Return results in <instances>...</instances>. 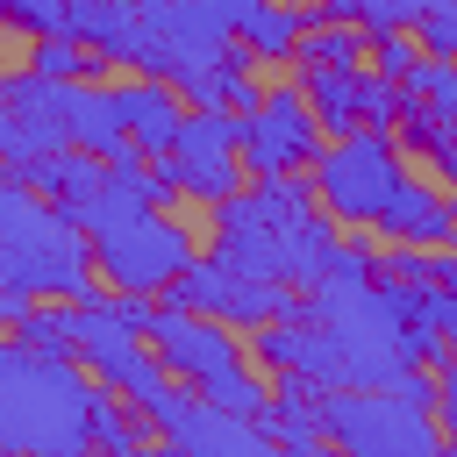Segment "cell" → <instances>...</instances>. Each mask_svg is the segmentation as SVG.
Instances as JSON below:
<instances>
[{
    "label": "cell",
    "instance_id": "obj_1",
    "mask_svg": "<svg viewBox=\"0 0 457 457\" xmlns=\"http://www.w3.org/2000/svg\"><path fill=\"white\" fill-rule=\"evenodd\" d=\"M221 207V257H236L243 271H257V278H278V286H314V271L328 264V250H336V214L321 207V193H314V179L300 186L293 171H278V179H257L250 193L236 186L228 200H214Z\"/></svg>",
    "mask_w": 457,
    "mask_h": 457
},
{
    "label": "cell",
    "instance_id": "obj_2",
    "mask_svg": "<svg viewBox=\"0 0 457 457\" xmlns=\"http://www.w3.org/2000/svg\"><path fill=\"white\" fill-rule=\"evenodd\" d=\"M0 278L50 293V300H100V286H93L100 264H93L86 228L57 200L21 186L14 171L0 179Z\"/></svg>",
    "mask_w": 457,
    "mask_h": 457
},
{
    "label": "cell",
    "instance_id": "obj_3",
    "mask_svg": "<svg viewBox=\"0 0 457 457\" xmlns=\"http://www.w3.org/2000/svg\"><path fill=\"white\" fill-rule=\"evenodd\" d=\"M93 400H100V386L79 378L57 350L0 343V443L71 450V443H86Z\"/></svg>",
    "mask_w": 457,
    "mask_h": 457
},
{
    "label": "cell",
    "instance_id": "obj_4",
    "mask_svg": "<svg viewBox=\"0 0 457 457\" xmlns=\"http://www.w3.org/2000/svg\"><path fill=\"white\" fill-rule=\"evenodd\" d=\"M150 350L164 357L171 378H186V386H200L207 400H221V407L264 421L271 393H264V378L250 371L243 343H228V321H214V314L171 300V307H157V321H150Z\"/></svg>",
    "mask_w": 457,
    "mask_h": 457
},
{
    "label": "cell",
    "instance_id": "obj_5",
    "mask_svg": "<svg viewBox=\"0 0 457 457\" xmlns=\"http://www.w3.org/2000/svg\"><path fill=\"white\" fill-rule=\"evenodd\" d=\"M314 414H321V436L357 450V457H428V450H443L436 407L407 400L400 386H321Z\"/></svg>",
    "mask_w": 457,
    "mask_h": 457
},
{
    "label": "cell",
    "instance_id": "obj_6",
    "mask_svg": "<svg viewBox=\"0 0 457 457\" xmlns=\"http://www.w3.org/2000/svg\"><path fill=\"white\" fill-rule=\"evenodd\" d=\"M314 193H321V207L336 214V221H350V228H364V221H378L386 214V200L400 193V179H407V157L393 150V136L386 129H350V136H328L321 150H314Z\"/></svg>",
    "mask_w": 457,
    "mask_h": 457
},
{
    "label": "cell",
    "instance_id": "obj_7",
    "mask_svg": "<svg viewBox=\"0 0 457 457\" xmlns=\"http://www.w3.org/2000/svg\"><path fill=\"white\" fill-rule=\"evenodd\" d=\"M86 243H93L100 278H107V286H136V293H171V278L193 264V236H186L171 214H157V207L93 221Z\"/></svg>",
    "mask_w": 457,
    "mask_h": 457
},
{
    "label": "cell",
    "instance_id": "obj_8",
    "mask_svg": "<svg viewBox=\"0 0 457 457\" xmlns=\"http://www.w3.org/2000/svg\"><path fill=\"white\" fill-rule=\"evenodd\" d=\"M164 171L171 193H193V200H228L243 186V114L236 107H186L179 136L164 157H150Z\"/></svg>",
    "mask_w": 457,
    "mask_h": 457
},
{
    "label": "cell",
    "instance_id": "obj_9",
    "mask_svg": "<svg viewBox=\"0 0 457 457\" xmlns=\"http://www.w3.org/2000/svg\"><path fill=\"white\" fill-rule=\"evenodd\" d=\"M136 64L150 71V79H186V71H200V64H214L236 36L221 29V14L207 7V0H136Z\"/></svg>",
    "mask_w": 457,
    "mask_h": 457
},
{
    "label": "cell",
    "instance_id": "obj_10",
    "mask_svg": "<svg viewBox=\"0 0 457 457\" xmlns=\"http://www.w3.org/2000/svg\"><path fill=\"white\" fill-rule=\"evenodd\" d=\"M171 300L179 307H200V314H214V321H228V328H264V321H278V314H307V300H293L278 278H257V271H243L236 257H193L179 278H171Z\"/></svg>",
    "mask_w": 457,
    "mask_h": 457
},
{
    "label": "cell",
    "instance_id": "obj_11",
    "mask_svg": "<svg viewBox=\"0 0 457 457\" xmlns=\"http://www.w3.org/2000/svg\"><path fill=\"white\" fill-rule=\"evenodd\" d=\"M143 407V421L157 428V436H171L179 450H200V457H257L264 443H271V428L257 421V414H236V407H221V400H207L200 386L193 393H179L171 378L150 393V400H136Z\"/></svg>",
    "mask_w": 457,
    "mask_h": 457
},
{
    "label": "cell",
    "instance_id": "obj_12",
    "mask_svg": "<svg viewBox=\"0 0 457 457\" xmlns=\"http://www.w3.org/2000/svg\"><path fill=\"white\" fill-rule=\"evenodd\" d=\"M328 143L314 100L300 86H271L250 114H243V171L250 179H278V171H307L314 150Z\"/></svg>",
    "mask_w": 457,
    "mask_h": 457
},
{
    "label": "cell",
    "instance_id": "obj_13",
    "mask_svg": "<svg viewBox=\"0 0 457 457\" xmlns=\"http://www.w3.org/2000/svg\"><path fill=\"white\" fill-rule=\"evenodd\" d=\"M79 357H86V371H93L100 386H114V393H129V400H150V393L164 386V357H157L150 336L129 328L107 300H79Z\"/></svg>",
    "mask_w": 457,
    "mask_h": 457
},
{
    "label": "cell",
    "instance_id": "obj_14",
    "mask_svg": "<svg viewBox=\"0 0 457 457\" xmlns=\"http://www.w3.org/2000/svg\"><path fill=\"white\" fill-rule=\"evenodd\" d=\"M57 121H64V143L71 150H93V157L136 150L129 143V121H121V93L100 86V79H57Z\"/></svg>",
    "mask_w": 457,
    "mask_h": 457
},
{
    "label": "cell",
    "instance_id": "obj_15",
    "mask_svg": "<svg viewBox=\"0 0 457 457\" xmlns=\"http://www.w3.org/2000/svg\"><path fill=\"white\" fill-rule=\"evenodd\" d=\"M257 364H271V371H293V378H307V386H343V343L321 328V321H264L257 328Z\"/></svg>",
    "mask_w": 457,
    "mask_h": 457
},
{
    "label": "cell",
    "instance_id": "obj_16",
    "mask_svg": "<svg viewBox=\"0 0 457 457\" xmlns=\"http://www.w3.org/2000/svg\"><path fill=\"white\" fill-rule=\"evenodd\" d=\"M121 93V121H129V143L143 150V157H164L171 150V136H179V121H186V93L171 86V79H121L114 86Z\"/></svg>",
    "mask_w": 457,
    "mask_h": 457
},
{
    "label": "cell",
    "instance_id": "obj_17",
    "mask_svg": "<svg viewBox=\"0 0 457 457\" xmlns=\"http://www.w3.org/2000/svg\"><path fill=\"white\" fill-rule=\"evenodd\" d=\"M378 228H386L393 243H414V250H443V243H457V207H450L436 186H421V179H400V193L386 200Z\"/></svg>",
    "mask_w": 457,
    "mask_h": 457
},
{
    "label": "cell",
    "instance_id": "obj_18",
    "mask_svg": "<svg viewBox=\"0 0 457 457\" xmlns=\"http://www.w3.org/2000/svg\"><path fill=\"white\" fill-rule=\"evenodd\" d=\"M57 29H71L100 57H129L143 21H136V0H57Z\"/></svg>",
    "mask_w": 457,
    "mask_h": 457
},
{
    "label": "cell",
    "instance_id": "obj_19",
    "mask_svg": "<svg viewBox=\"0 0 457 457\" xmlns=\"http://www.w3.org/2000/svg\"><path fill=\"white\" fill-rule=\"evenodd\" d=\"M250 57H257L250 43H243V50L228 43V50L214 57V64L186 71V79H179V93H186L193 107H236V114H250V107L264 100V93H257V79H250Z\"/></svg>",
    "mask_w": 457,
    "mask_h": 457
},
{
    "label": "cell",
    "instance_id": "obj_20",
    "mask_svg": "<svg viewBox=\"0 0 457 457\" xmlns=\"http://www.w3.org/2000/svg\"><path fill=\"white\" fill-rule=\"evenodd\" d=\"M300 93L314 100V114H321L328 136L364 129V64H307L300 71Z\"/></svg>",
    "mask_w": 457,
    "mask_h": 457
},
{
    "label": "cell",
    "instance_id": "obj_21",
    "mask_svg": "<svg viewBox=\"0 0 457 457\" xmlns=\"http://www.w3.org/2000/svg\"><path fill=\"white\" fill-rule=\"evenodd\" d=\"M293 57H300V64H364V57H371V36H364V21H314V14H307Z\"/></svg>",
    "mask_w": 457,
    "mask_h": 457
},
{
    "label": "cell",
    "instance_id": "obj_22",
    "mask_svg": "<svg viewBox=\"0 0 457 457\" xmlns=\"http://www.w3.org/2000/svg\"><path fill=\"white\" fill-rule=\"evenodd\" d=\"M300 29H307L300 7H286V0H257V14L243 21L236 43H250L257 57H293V50H300Z\"/></svg>",
    "mask_w": 457,
    "mask_h": 457
},
{
    "label": "cell",
    "instance_id": "obj_23",
    "mask_svg": "<svg viewBox=\"0 0 457 457\" xmlns=\"http://www.w3.org/2000/svg\"><path fill=\"white\" fill-rule=\"evenodd\" d=\"M93 57H100V50H86L71 29H43V36L29 43V71H43V79H86Z\"/></svg>",
    "mask_w": 457,
    "mask_h": 457
},
{
    "label": "cell",
    "instance_id": "obj_24",
    "mask_svg": "<svg viewBox=\"0 0 457 457\" xmlns=\"http://www.w3.org/2000/svg\"><path fill=\"white\" fill-rule=\"evenodd\" d=\"M14 328H21L29 350H57V357H64V350H79V300H71V307H29Z\"/></svg>",
    "mask_w": 457,
    "mask_h": 457
},
{
    "label": "cell",
    "instance_id": "obj_25",
    "mask_svg": "<svg viewBox=\"0 0 457 457\" xmlns=\"http://www.w3.org/2000/svg\"><path fill=\"white\" fill-rule=\"evenodd\" d=\"M428 0H350V21H364V36H393V29H421Z\"/></svg>",
    "mask_w": 457,
    "mask_h": 457
},
{
    "label": "cell",
    "instance_id": "obj_26",
    "mask_svg": "<svg viewBox=\"0 0 457 457\" xmlns=\"http://www.w3.org/2000/svg\"><path fill=\"white\" fill-rule=\"evenodd\" d=\"M86 443H114V450H136V443H143V428H136L121 407L93 400V414H86Z\"/></svg>",
    "mask_w": 457,
    "mask_h": 457
},
{
    "label": "cell",
    "instance_id": "obj_27",
    "mask_svg": "<svg viewBox=\"0 0 457 457\" xmlns=\"http://www.w3.org/2000/svg\"><path fill=\"white\" fill-rule=\"evenodd\" d=\"M371 57H378V71H386V79H407L428 50H414V43H407V29H393V36H371Z\"/></svg>",
    "mask_w": 457,
    "mask_h": 457
},
{
    "label": "cell",
    "instance_id": "obj_28",
    "mask_svg": "<svg viewBox=\"0 0 457 457\" xmlns=\"http://www.w3.org/2000/svg\"><path fill=\"white\" fill-rule=\"evenodd\" d=\"M436 421H443V443H457V343L436 364Z\"/></svg>",
    "mask_w": 457,
    "mask_h": 457
},
{
    "label": "cell",
    "instance_id": "obj_29",
    "mask_svg": "<svg viewBox=\"0 0 457 457\" xmlns=\"http://www.w3.org/2000/svg\"><path fill=\"white\" fill-rule=\"evenodd\" d=\"M0 21H21L29 36L57 29V0H0Z\"/></svg>",
    "mask_w": 457,
    "mask_h": 457
},
{
    "label": "cell",
    "instance_id": "obj_30",
    "mask_svg": "<svg viewBox=\"0 0 457 457\" xmlns=\"http://www.w3.org/2000/svg\"><path fill=\"white\" fill-rule=\"evenodd\" d=\"M107 307H114L129 328H143V336H150V321H157V300H150V293H136V286H114V300H107Z\"/></svg>",
    "mask_w": 457,
    "mask_h": 457
},
{
    "label": "cell",
    "instance_id": "obj_31",
    "mask_svg": "<svg viewBox=\"0 0 457 457\" xmlns=\"http://www.w3.org/2000/svg\"><path fill=\"white\" fill-rule=\"evenodd\" d=\"M29 307H36V293H29V286H14V278H0V321H21Z\"/></svg>",
    "mask_w": 457,
    "mask_h": 457
},
{
    "label": "cell",
    "instance_id": "obj_32",
    "mask_svg": "<svg viewBox=\"0 0 457 457\" xmlns=\"http://www.w3.org/2000/svg\"><path fill=\"white\" fill-rule=\"evenodd\" d=\"M207 7L221 14V29H228V36H243V21L257 14V0H207Z\"/></svg>",
    "mask_w": 457,
    "mask_h": 457
},
{
    "label": "cell",
    "instance_id": "obj_33",
    "mask_svg": "<svg viewBox=\"0 0 457 457\" xmlns=\"http://www.w3.org/2000/svg\"><path fill=\"white\" fill-rule=\"evenodd\" d=\"M428 278H436V286H450V293H457V250H436V257H428Z\"/></svg>",
    "mask_w": 457,
    "mask_h": 457
},
{
    "label": "cell",
    "instance_id": "obj_34",
    "mask_svg": "<svg viewBox=\"0 0 457 457\" xmlns=\"http://www.w3.org/2000/svg\"><path fill=\"white\" fill-rule=\"evenodd\" d=\"M428 157H436V164H443V171H450V179H457V129H443V136H436V150H428Z\"/></svg>",
    "mask_w": 457,
    "mask_h": 457
},
{
    "label": "cell",
    "instance_id": "obj_35",
    "mask_svg": "<svg viewBox=\"0 0 457 457\" xmlns=\"http://www.w3.org/2000/svg\"><path fill=\"white\" fill-rule=\"evenodd\" d=\"M0 100H7V79H0Z\"/></svg>",
    "mask_w": 457,
    "mask_h": 457
}]
</instances>
